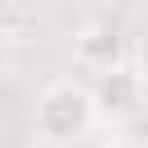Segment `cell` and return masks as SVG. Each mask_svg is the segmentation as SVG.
I'll return each instance as SVG.
<instances>
[{
    "label": "cell",
    "instance_id": "1",
    "mask_svg": "<svg viewBox=\"0 0 148 148\" xmlns=\"http://www.w3.org/2000/svg\"><path fill=\"white\" fill-rule=\"evenodd\" d=\"M97 116L102 111H97L92 88H83L74 79H56L37 97V134L46 143H74V139H83Z\"/></svg>",
    "mask_w": 148,
    "mask_h": 148
},
{
    "label": "cell",
    "instance_id": "2",
    "mask_svg": "<svg viewBox=\"0 0 148 148\" xmlns=\"http://www.w3.org/2000/svg\"><path fill=\"white\" fill-rule=\"evenodd\" d=\"M92 97H97V111L102 116H134L143 106V74L130 69V65H111V69H97V83H92Z\"/></svg>",
    "mask_w": 148,
    "mask_h": 148
},
{
    "label": "cell",
    "instance_id": "3",
    "mask_svg": "<svg viewBox=\"0 0 148 148\" xmlns=\"http://www.w3.org/2000/svg\"><path fill=\"white\" fill-rule=\"evenodd\" d=\"M74 56L88 65V69H111L120 65V37L111 23H88L79 37H74Z\"/></svg>",
    "mask_w": 148,
    "mask_h": 148
},
{
    "label": "cell",
    "instance_id": "4",
    "mask_svg": "<svg viewBox=\"0 0 148 148\" xmlns=\"http://www.w3.org/2000/svg\"><path fill=\"white\" fill-rule=\"evenodd\" d=\"M134 69H139V74L148 79V28H143V32L134 37Z\"/></svg>",
    "mask_w": 148,
    "mask_h": 148
},
{
    "label": "cell",
    "instance_id": "5",
    "mask_svg": "<svg viewBox=\"0 0 148 148\" xmlns=\"http://www.w3.org/2000/svg\"><path fill=\"white\" fill-rule=\"evenodd\" d=\"M106 148H148V143H139V139H111Z\"/></svg>",
    "mask_w": 148,
    "mask_h": 148
},
{
    "label": "cell",
    "instance_id": "6",
    "mask_svg": "<svg viewBox=\"0 0 148 148\" xmlns=\"http://www.w3.org/2000/svg\"><path fill=\"white\" fill-rule=\"evenodd\" d=\"M5 65H9V46H5V37H0V74H5Z\"/></svg>",
    "mask_w": 148,
    "mask_h": 148
}]
</instances>
